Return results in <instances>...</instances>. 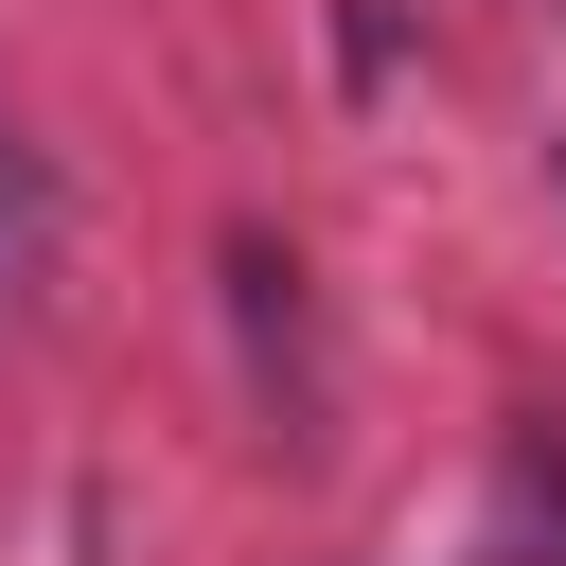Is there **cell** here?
Returning <instances> with one entry per match:
<instances>
[{"label": "cell", "mask_w": 566, "mask_h": 566, "mask_svg": "<svg viewBox=\"0 0 566 566\" xmlns=\"http://www.w3.org/2000/svg\"><path fill=\"white\" fill-rule=\"evenodd\" d=\"M495 513H513V548H531V566H566V478H548V442H513V460H495Z\"/></svg>", "instance_id": "obj_1"}]
</instances>
